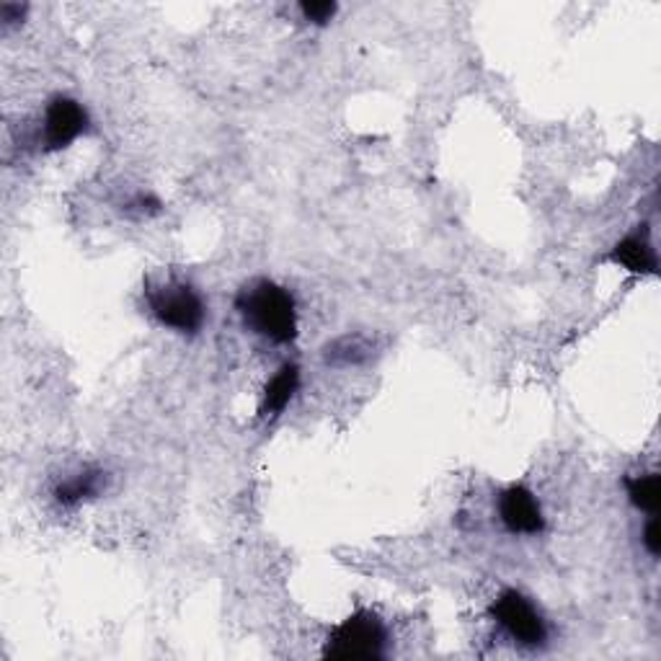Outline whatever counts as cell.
<instances>
[{
  "instance_id": "cell-2",
  "label": "cell",
  "mask_w": 661,
  "mask_h": 661,
  "mask_svg": "<svg viewBox=\"0 0 661 661\" xmlns=\"http://www.w3.org/2000/svg\"><path fill=\"white\" fill-rule=\"evenodd\" d=\"M145 303L163 329L181 337H194L207 321V305L189 282L166 280L161 285H145Z\"/></svg>"
},
{
  "instance_id": "cell-7",
  "label": "cell",
  "mask_w": 661,
  "mask_h": 661,
  "mask_svg": "<svg viewBox=\"0 0 661 661\" xmlns=\"http://www.w3.org/2000/svg\"><path fill=\"white\" fill-rule=\"evenodd\" d=\"M300 390V367L295 362L282 365L277 373L272 375V380L266 383L264 396H261L259 417L264 421H274L287 411V406L293 403V398Z\"/></svg>"
},
{
  "instance_id": "cell-4",
  "label": "cell",
  "mask_w": 661,
  "mask_h": 661,
  "mask_svg": "<svg viewBox=\"0 0 661 661\" xmlns=\"http://www.w3.org/2000/svg\"><path fill=\"white\" fill-rule=\"evenodd\" d=\"M491 620L525 649H540L548 641V623L537 607L517 590L501 592L489 607Z\"/></svg>"
},
{
  "instance_id": "cell-3",
  "label": "cell",
  "mask_w": 661,
  "mask_h": 661,
  "mask_svg": "<svg viewBox=\"0 0 661 661\" xmlns=\"http://www.w3.org/2000/svg\"><path fill=\"white\" fill-rule=\"evenodd\" d=\"M388 630L369 609H357L331 630L323 646L326 659L341 661H375L388 657Z\"/></svg>"
},
{
  "instance_id": "cell-11",
  "label": "cell",
  "mask_w": 661,
  "mask_h": 661,
  "mask_svg": "<svg viewBox=\"0 0 661 661\" xmlns=\"http://www.w3.org/2000/svg\"><path fill=\"white\" fill-rule=\"evenodd\" d=\"M369 349L367 339L362 337H341L333 341V344L326 346L323 357L329 365L337 367H352V365H362V362L369 360Z\"/></svg>"
},
{
  "instance_id": "cell-14",
  "label": "cell",
  "mask_w": 661,
  "mask_h": 661,
  "mask_svg": "<svg viewBox=\"0 0 661 661\" xmlns=\"http://www.w3.org/2000/svg\"><path fill=\"white\" fill-rule=\"evenodd\" d=\"M24 13H26V5H19V3H3V5H0V21H3V26L16 24V21L24 19Z\"/></svg>"
},
{
  "instance_id": "cell-13",
  "label": "cell",
  "mask_w": 661,
  "mask_h": 661,
  "mask_svg": "<svg viewBox=\"0 0 661 661\" xmlns=\"http://www.w3.org/2000/svg\"><path fill=\"white\" fill-rule=\"evenodd\" d=\"M643 546L653 558H659L661 554V537H659V520L651 517L649 525L643 529Z\"/></svg>"
},
{
  "instance_id": "cell-10",
  "label": "cell",
  "mask_w": 661,
  "mask_h": 661,
  "mask_svg": "<svg viewBox=\"0 0 661 661\" xmlns=\"http://www.w3.org/2000/svg\"><path fill=\"white\" fill-rule=\"evenodd\" d=\"M628 499L636 510H641L651 517H657L659 501H661V481L659 474H643V476H630L626 478Z\"/></svg>"
},
{
  "instance_id": "cell-9",
  "label": "cell",
  "mask_w": 661,
  "mask_h": 661,
  "mask_svg": "<svg viewBox=\"0 0 661 661\" xmlns=\"http://www.w3.org/2000/svg\"><path fill=\"white\" fill-rule=\"evenodd\" d=\"M106 489V474L99 468H86L81 474L65 478L55 486L53 497L60 506H78L83 501L96 499Z\"/></svg>"
},
{
  "instance_id": "cell-5",
  "label": "cell",
  "mask_w": 661,
  "mask_h": 661,
  "mask_svg": "<svg viewBox=\"0 0 661 661\" xmlns=\"http://www.w3.org/2000/svg\"><path fill=\"white\" fill-rule=\"evenodd\" d=\"M89 112L78 99L55 96L45 109L39 127V148L47 152H57L70 148L78 137L89 133Z\"/></svg>"
},
{
  "instance_id": "cell-8",
  "label": "cell",
  "mask_w": 661,
  "mask_h": 661,
  "mask_svg": "<svg viewBox=\"0 0 661 661\" xmlns=\"http://www.w3.org/2000/svg\"><path fill=\"white\" fill-rule=\"evenodd\" d=\"M609 261L634 274H657V251H653L646 230L623 238L609 253Z\"/></svg>"
},
{
  "instance_id": "cell-6",
  "label": "cell",
  "mask_w": 661,
  "mask_h": 661,
  "mask_svg": "<svg viewBox=\"0 0 661 661\" xmlns=\"http://www.w3.org/2000/svg\"><path fill=\"white\" fill-rule=\"evenodd\" d=\"M497 512L501 525L512 535H540L546 529V514H543L540 501L522 483H514L499 493Z\"/></svg>"
},
{
  "instance_id": "cell-12",
  "label": "cell",
  "mask_w": 661,
  "mask_h": 661,
  "mask_svg": "<svg viewBox=\"0 0 661 661\" xmlns=\"http://www.w3.org/2000/svg\"><path fill=\"white\" fill-rule=\"evenodd\" d=\"M339 5L331 3V0H310V3L300 5V13L305 16V21H310V24L326 26L329 21L337 16Z\"/></svg>"
},
{
  "instance_id": "cell-1",
  "label": "cell",
  "mask_w": 661,
  "mask_h": 661,
  "mask_svg": "<svg viewBox=\"0 0 661 661\" xmlns=\"http://www.w3.org/2000/svg\"><path fill=\"white\" fill-rule=\"evenodd\" d=\"M236 310L246 329L285 346L297 339V305L287 287L272 280H253L236 297Z\"/></svg>"
}]
</instances>
